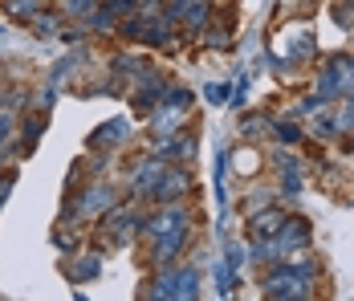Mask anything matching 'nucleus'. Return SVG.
Listing matches in <instances>:
<instances>
[{"mask_svg":"<svg viewBox=\"0 0 354 301\" xmlns=\"http://www.w3.org/2000/svg\"><path fill=\"white\" fill-rule=\"evenodd\" d=\"M252 224H257V232L273 236V232L285 224V216H281V212H265V216H252Z\"/></svg>","mask_w":354,"mask_h":301,"instance_id":"7ed1b4c3","label":"nucleus"},{"mask_svg":"<svg viewBox=\"0 0 354 301\" xmlns=\"http://www.w3.org/2000/svg\"><path fill=\"white\" fill-rule=\"evenodd\" d=\"M155 293H159V298H192V293H196V273H192V268H179V273H171V277L159 281Z\"/></svg>","mask_w":354,"mask_h":301,"instance_id":"f03ea898","label":"nucleus"},{"mask_svg":"<svg viewBox=\"0 0 354 301\" xmlns=\"http://www.w3.org/2000/svg\"><path fill=\"white\" fill-rule=\"evenodd\" d=\"M310 281H314V268H281L273 277H265V293L273 298H306L310 293Z\"/></svg>","mask_w":354,"mask_h":301,"instance_id":"f257e3e1","label":"nucleus"},{"mask_svg":"<svg viewBox=\"0 0 354 301\" xmlns=\"http://www.w3.org/2000/svg\"><path fill=\"white\" fill-rule=\"evenodd\" d=\"M314 131H318V134H334V131H338V118L322 114V118H314Z\"/></svg>","mask_w":354,"mask_h":301,"instance_id":"20e7f679","label":"nucleus"},{"mask_svg":"<svg viewBox=\"0 0 354 301\" xmlns=\"http://www.w3.org/2000/svg\"><path fill=\"white\" fill-rule=\"evenodd\" d=\"M4 134H8V118H0V138H4Z\"/></svg>","mask_w":354,"mask_h":301,"instance_id":"423d86ee","label":"nucleus"},{"mask_svg":"<svg viewBox=\"0 0 354 301\" xmlns=\"http://www.w3.org/2000/svg\"><path fill=\"white\" fill-rule=\"evenodd\" d=\"M338 21H342V29H351V21H354V4H338Z\"/></svg>","mask_w":354,"mask_h":301,"instance_id":"39448f33","label":"nucleus"}]
</instances>
